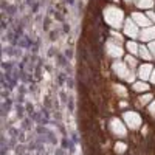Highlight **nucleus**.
Segmentation results:
<instances>
[{
    "instance_id": "obj_1",
    "label": "nucleus",
    "mask_w": 155,
    "mask_h": 155,
    "mask_svg": "<svg viewBox=\"0 0 155 155\" xmlns=\"http://www.w3.org/2000/svg\"><path fill=\"white\" fill-rule=\"evenodd\" d=\"M102 16H104V20L107 22V25H110V27L113 30H118V28H123L124 25V11L118 6H107L104 8V12H102Z\"/></svg>"
},
{
    "instance_id": "obj_2",
    "label": "nucleus",
    "mask_w": 155,
    "mask_h": 155,
    "mask_svg": "<svg viewBox=\"0 0 155 155\" xmlns=\"http://www.w3.org/2000/svg\"><path fill=\"white\" fill-rule=\"evenodd\" d=\"M112 68H113V71H115V74L120 78V79H124V81H127V82H135V78H137V74H135V71L127 65V64L124 62V61H120V59H116L113 64H112Z\"/></svg>"
},
{
    "instance_id": "obj_3",
    "label": "nucleus",
    "mask_w": 155,
    "mask_h": 155,
    "mask_svg": "<svg viewBox=\"0 0 155 155\" xmlns=\"http://www.w3.org/2000/svg\"><path fill=\"white\" fill-rule=\"evenodd\" d=\"M123 118H124V123L130 127L132 130H138L141 127V124H143V120H141V116L137 112H124Z\"/></svg>"
},
{
    "instance_id": "obj_4",
    "label": "nucleus",
    "mask_w": 155,
    "mask_h": 155,
    "mask_svg": "<svg viewBox=\"0 0 155 155\" xmlns=\"http://www.w3.org/2000/svg\"><path fill=\"white\" fill-rule=\"evenodd\" d=\"M106 51H107V54L113 59H120L124 54V48L118 42H115L113 39H109V41L106 42Z\"/></svg>"
},
{
    "instance_id": "obj_5",
    "label": "nucleus",
    "mask_w": 155,
    "mask_h": 155,
    "mask_svg": "<svg viewBox=\"0 0 155 155\" xmlns=\"http://www.w3.org/2000/svg\"><path fill=\"white\" fill-rule=\"evenodd\" d=\"M123 33L130 39H137V37H140V27L132 19H126V22L123 25Z\"/></svg>"
},
{
    "instance_id": "obj_6",
    "label": "nucleus",
    "mask_w": 155,
    "mask_h": 155,
    "mask_svg": "<svg viewBox=\"0 0 155 155\" xmlns=\"http://www.w3.org/2000/svg\"><path fill=\"white\" fill-rule=\"evenodd\" d=\"M109 126H110V130H112V134H113L115 137L123 138V137L127 135V129H126L124 123H123L120 118H113V120L110 121Z\"/></svg>"
},
{
    "instance_id": "obj_7",
    "label": "nucleus",
    "mask_w": 155,
    "mask_h": 155,
    "mask_svg": "<svg viewBox=\"0 0 155 155\" xmlns=\"http://www.w3.org/2000/svg\"><path fill=\"white\" fill-rule=\"evenodd\" d=\"M130 19L138 25V27H141V28H147V27H150V23H152L146 14H143V12H138V11H134V12H132Z\"/></svg>"
},
{
    "instance_id": "obj_8",
    "label": "nucleus",
    "mask_w": 155,
    "mask_h": 155,
    "mask_svg": "<svg viewBox=\"0 0 155 155\" xmlns=\"http://www.w3.org/2000/svg\"><path fill=\"white\" fill-rule=\"evenodd\" d=\"M140 41L143 42H153L155 41V25L153 27H147V28H143L140 31Z\"/></svg>"
},
{
    "instance_id": "obj_9",
    "label": "nucleus",
    "mask_w": 155,
    "mask_h": 155,
    "mask_svg": "<svg viewBox=\"0 0 155 155\" xmlns=\"http://www.w3.org/2000/svg\"><path fill=\"white\" fill-rule=\"evenodd\" d=\"M152 70H153V67L150 64H143V65H140V68H138V78L141 81H149Z\"/></svg>"
},
{
    "instance_id": "obj_10",
    "label": "nucleus",
    "mask_w": 155,
    "mask_h": 155,
    "mask_svg": "<svg viewBox=\"0 0 155 155\" xmlns=\"http://www.w3.org/2000/svg\"><path fill=\"white\" fill-rule=\"evenodd\" d=\"M132 88H134V92H137V93H144V92L149 90V84L144 82V81H137V82L132 84Z\"/></svg>"
},
{
    "instance_id": "obj_11",
    "label": "nucleus",
    "mask_w": 155,
    "mask_h": 155,
    "mask_svg": "<svg viewBox=\"0 0 155 155\" xmlns=\"http://www.w3.org/2000/svg\"><path fill=\"white\" fill-rule=\"evenodd\" d=\"M138 56L143 58L144 61H149V62L153 59V56H152V53H150V50H149L146 45H140V53H138Z\"/></svg>"
},
{
    "instance_id": "obj_12",
    "label": "nucleus",
    "mask_w": 155,
    "mask_h": 155,
    "mask_svg": "<svg viewBox=\"0 0 155 155\" xmlns=\"http://www.w3.org/2000/svg\"><path fill=\"white\" fill-rule=\"evenodd\" d=\"M135 6L137 8H141V9H150L152 6H153V3H155V0H135Z\"/></svg>"
},
{
    "instance_id": "obj_13",
    "label": "nucleus",
    "mask_w": 155,
    "mask_h": 155,
    "mask_svg": "<svg viewBox=\"0 0 155 155\" xmlns=\"http://www.w3.org/2000/svg\"><path fill=\"white\" fill-rule=\"evenodd\" d=\"M126 48H127V51H129V54H138V53H140V44H137L135 41L126 42Z\"/></svg>"
},
{
    "instance_id": "obj_14",
    "label": "nucleus",
    "mask_w": 155,
    "mask_h": 155,
    "mask_svg": "<svg viewBox=\"0 0 155 155\" xmlns=\"http://www.w3.org/2000/svg\"><path fill=\"white\" fill-rule=\"evenodd\" d=\"M152 101H153V96H152V93H144V95H141V96L138 98V102L141 104V107L149 106Z\"/></svg>"
},
{
    "instance_id": "obj_15",
    "label": "nucleus",
    "mask_w": 155,
    "mask_h": 155,
    "mask_svg": "<svg viewBox=\"0 0 155 155\" xmlns=\"http://www.w3.org/2000/svg\"><path fill=\"white\" fill-rule=\"evenodd\" d=\"M113 90L116 92V95L118 96H127V88L124 85H120V84H113Z\"/></svg>"
},
{
    "instance_id": "obj_16",
    "label": "nucleus",
    "mask_w": 155,
    "mask_h": 155,
    "mask_svg": "<svg viewBox=\"0 0 155 155\" xmlns=\"http://www.w3.org/2000/svg\"><path fill=\"white\" fill-rule=\"evenodd\" d=\"M124 62L127 64L132 70L137 68V58H134V54H129V56H124Z\"/></svg>"
},
{
    "instance_id": "obj_17",
    "label": "nucleus",
    "mask_w": 155,
    "mask_h": 155,
    "mask_svg": "<svg viewBox=\"0 0 155 155\" xmlns=\"http://www.w3.org/2000/svg\"><path fill=\"white\" fill-rule=\"evenodd\" d=\"M110 39H113L115 42L121 44V42H123V39H124V36H123L121 33H118V31H110Z\"/></svg>"
},
{
    "instance_id": "obj_18",
    "label": "nucleus",
    "mask_w": 155,
    "mask_h": 155,
    "mask_svg": "<svg viewBox=\"0 0 155 155\" xmlns=\"http://www.w3.org/2000/svg\"><path fill=\"white\" fill-rule=\"evenodd\" d=\"M126 149H127V146H126V143H123V141H118V143L115 144V152L116 153H124Z\"/></svg>"
},
{
    "instance_id": "obj_19",
    "label": "nucleus",
    "mask_w": 155,
    "mask_h": 155,
    "mask_svg": "<svg viewBox=\"0 0 155 155\" xmlns=\"http://www.w3.org/2000/svg\"><path fill=\"white\" fill-rule=\"evenodd\" d=\"M147 112H149V115L152 116V118L155 120V99L150 102V104H149V109H147Z\"/></svg>"
},
{
    "instance_id": "obj_20",
    "label": "nucleus",
    "mask_w": 155,
    "mask_h": 155,
    "mask_svg": "<svg viewBox=\"0 0 155 155\" xmlns=\"http://www.w3.org/2000/svg\"><path fill=\"white\" fill-rule=\"evenodd\" d=\"M147 48L150 50V53H152V56L155 58V41H153V42H149V45H147Z\"/></svg>"
},
{
    "instance_id": "obj_21",
    "label": "nucleus",
    "mask_w": 155,
    "mask_h": 155,
    "mask_svg": "<svg viewBox=\"0 0 155 155\" xmlns=\"http://www.w3.org/2000/svg\"><path fill=\"white\" fill-rule=\"evenodd\" d=\"M146 16L149 17V20H150V22H153V23H155V12H153V11H147V12H146Z\"/></svg>"
},
{
    "instance_id": "obj_22",
    "label": "nucleus",
    "mask_w": 155,
    "mask_h": 155,
    "mask_svg": "<svg viewBox=\"0 0 155 155\" xmlns=\"http://www.w3.org/2000/svg\"><path fill=\"white\" fill-rule=\"evenodd\" d=\"M152 84H155V67H153V70H152V74H150V79H149Z\"/></svg>"
},
{
    "instance_id": "obj_23",
    "label": "nucleus",
    "mask_w": 155,
    "mask_h": 155,
    "mask_svg": "<svg viewBox=\"0 0 155 155\" xmlns=\"http://www.w3.org/2000/svg\"><path fill=\"white\" fill-rule=\"evenodd\" d=\"M135 0H124V3H134Z\"/></svg>"
},
{
    "instance_id": "obj_24",
    "label": "nucleus",
    "mask_w": 155,
    "mask_h": 155,
    "mask_svg": "<svg viewBox=\"0 0 155 155\" xmlns=\"http://www.w3.org/2000/svg\"><path fill=\"white\" fill-rule=\"evenodd\" d=\"M110 2H113V3H118V0H110Z\"/></svg>"
}]
</instances>
